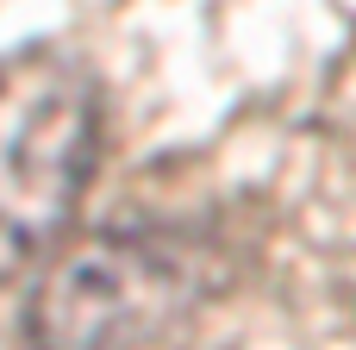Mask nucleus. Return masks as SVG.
Returning <instances> with one entry per match:
<instances>
[{"label":"nucleus","mask_w":356,"mask_h":350,"mask_svg":"<svg viewBox=\"0 0 356 350\" xmlns=\"http://www.w3.org/2000/svg\"><path fill=\"white\" fill-rule=\"evenodd\" d=\"M225 282L232 250L207 225H100L50 257L25 294L19 332L31 350H150Z\"/></svg>","instance_id":"nucleus-1"},{"label":"nucleus","mask_w":356,"mask_h":350,"mask_svg":"<svg viewBox=\"0 0 356 350\" xmlns=\"http://www.w3.org/2000/svg\"><path fill=\"white\" fill-rule=\"evenodd\" d=\"M100 81L75 50L31 38L0 56V282L69 232L100 163Z\"/></svg>","instance_id":"nucleus-2"}]
</instances>
